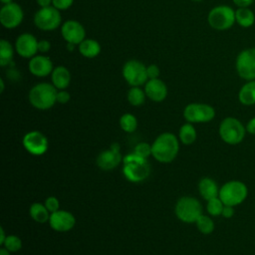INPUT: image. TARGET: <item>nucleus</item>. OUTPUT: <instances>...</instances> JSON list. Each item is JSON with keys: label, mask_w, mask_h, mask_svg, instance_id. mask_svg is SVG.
<instances>
[{"label": "nucleus", "mask_w": 255, "mask_h": 255, "mask_svg": "<svg viewBox=\"0 0 255 255\" xmlns=\"http://www.w3.org/2000/svg\"><path fill=\"white\" fill-rule=\"evenodd\" d=\"M183 117L187 123H208L215 117L212 106L201 103L188 104L183 110Z\"/></svg>", "instance_id": "nucleus-11"}, {"label": "nucleus", "mask_w": 255, "mask_h": 255, "mask_svg": "<svg viewBox=\"0 0 255 255\" xmlns=\"http://www.w3.org/2000/svg\"><path fill=\"white\" fill-rule=\"evenodd\" d=\"M152 156L159 162H171L177 155L179 143L177 137L171 132L159 134L151 144Z\"/></svg>", "instance_id": "nucleus-1"}, {"label": "nucleus", "mask_w": 255, "mask_h": 255, "mask_svg": "<svg viewBox=\"0 0 255 255\" xmlns=\"http://www.w3.org/2000/svg\"><path fill=\"white\" fill-rule=\"evenodd\" d=\"M123 77L131 87H140L148 80L146 66L138 60L127 61L123 66Z\"/></svg>", "instance_id": "nucleus-9"}, {"label": "nucleus", "mask_w": 255, "mask_h": 255, "mask_svg": "<svg viewBox=\"0 0 255 255\" xmlns=\"http://www.w3.org/2000/svg\"><path fill=\"white\" fill-rule=\"evenodd\" d=\"M35 26L43 31H53L62 25L60 10L54 6L40 8L34 15Z\"/></svg>", "instance_id": "nucleus-8"}, {"label": "nucleus", "mask_w": 255, "mask_h": 255, "mask_svg": "<svg viewBox=\"0 0 255 255\" xmlns=\"http://www.w3.org/2000/svg\"><path fill=\"white\" fill-rule=\"evenodd\" d=\"M61 35L66 43L79 45L86 39V30L79 21L67 20L61 25Z\"/></svg>", "instance_id": "nucleus-14"}, {"label": "nucleus", "mask_w": 255, "mask_h": 255, "mask_svg": "<svg viewBox=\"0 0 255 255\" xmlns=\"http://www.w3.org/2000/svg\"><path fill=\"white\" fill-rule=\"evenodd\" d=\"M120 126L123 130L127 132H132L137 127V120L132 114H124L120 119Z\"/></svg>", "instance_id": "nucleus-30"}, {"label": "nucleus", "mask_w": 255, "mask_h": 255, "mask_svg": "<svg viewBox=\"0 0 255 255\" xmlns=\"http://www.w3.org/2000/svg\"><path fill=\"white\" fill-rule=\"evenodd\" d=\"M235 69L241 79L255 80V47L244 49L237 55Z\"/></svg>", "instance_id": "nucleus-10"}, {"label": "nucleus", "mask_w": 255, "mask_h": 255, "mask_svg": "<svg viewBox=\"0 0 255 255\" xmlns=\"http://www.w3.org/2000/svg\"><path fill=\"white\" fill-rule=\"evenodd\" d=\"M76 223L75 216L66 210H57L50 215L49 224L52 229L58 232H66L71 230Z\"/></svg>", "instance_id": "nucleus-17"}, {"label": "nucleus", "mask_w": 255, "mask_h": 255, "mask_svg": "<svg viewBox=\"0 0 255 255\" xmlns=\"http://www.w3.org/2000/svg\"><path fill=\"white\" fill-rule=\"evenodd\" d=\"M78 50L83 57L93 59L99 56V54L101 53V45L95 39L86 38L78 45Z\"/></svg>", "instance_id": "nucleus-22"}, {"label": "nucleus", "mask_w": 255, "mask_h": 255, "mask_svg": "<svg viewBox=\"0 0 255 255\" xmlns=\"http://www.w3.org/2000/svg\"><path fill=\"white\" fill-rule=\"evenodd\" d=\"M207 21L210 27L218 31L230 29L235 20V10L227 5H218L213 7L207 16Z\"/></svg>", "instance_id": "nucleus-7"}, {"label": "nucleus", "mask_w": 255, "mask_h": 255, "mask_svg": "<svg viewBox=\"0 0 255 255\" xmlns=\"http://www.w3.org/2000/svg\"><path fill=\"white\" fill-rule=\"evenodd\" d=\"M29 213L32 219L38 223H45L50 219V211L47 209L45 204L35 202L29 208Z\"/></svg>", "instance_id": "nucleus-25"}, {"label": "nucleus", "mask_w": 255, "mask_h": 255, "mask_svg": "<svg viewBox=\"0 0 255 255\" xmlns=\"http://www.w3.org/2000/svg\"><path fill=\"white\" fill-rule=\"evenodd\" d=\"M50 49H51V43L48 40L42 39L38 42V51L40 53H43V54L47 53L50 51Z\"/></svg>", "instance_id": "nucleus-38"}, {"label": "nucleus", "mask_w": 255, "mask_h": 255, "mask_svg": "<svg viewBox=\"0 0 255 255\" xmlns=\"http://www.w3.org/2000/svg\"><path fill=\"white\" fill-rule=\"evenodd\" d=\"M235 20H236V23L240 27L249 28V27L253 26V24L255 22V14L248 7L238 8L235 11Z\"/></svg>", "instance_id": "nucleus-24"}, {"label": "nucleus", "mask_w": 255, "mask_h": 255, "mask_svg": "<svg viewBox=\"0 0 255 255\" xmlns=\"http://www.w3.org/2000/svg\"><path fill=\"white\" fill-rule=\"evenodd\" d=\"M11 252H9L7 249H5L4 247L0 249V255H10Z\"/></svg>", "instance_id": "nucleus-44"}, {"label": "nucleus", "mask_w": 255, "mask_h": 255, "mask_svg": "<svg viewBox=\"0 0 255 255\" xmlns=\"http://www.w3.org/2000/svg\"><path fill=\"white\" fill-rule=\"evenodd\" d=\"M248 195L247 185L240 180H229L219 189V198L224 205L237 206L241 204Z\"/></svg>", "instance_id": "nucleus-4"}, {"label": "nucleus", "mask_w": 255, "mask_h": 255, "mask_svg": "<svg viewBox=\"0 0 255 255\" xmlns=\"http://www.w3.org/2000/svg\"><path fill=\"white\" fill-rule=\"evenodd\" d=\"M179 139L183 144H191L196 139V130L191 123L184 124L179 128Z\"/></svg>", "instance_id": "nucleus-27"}, {"label": "nucleus", "mask_w": 255, "mask_h": 255, "mask_svg": "<svg viewBox=\"0 0 255 255\" xmlns=\"http://www.w3.org/2000/svg\"><path fill=\"white\" fill-rule=\"evenodd\" d=\"M238 100L243 106L255 105V80L246 81V83L240 88Z\"/></svg>", "instance_id": "nucleus-23"}, {"label": "nucleus", "mask_w": 255, "mask_h": 255, "mask_svg": "<svg viewBox=\"0 0 255 255\" xmlns=\"http://www.w3.org/2000/svg\"><path fill=\"white\" fill-rule=\"evenodd\" d=\"M38 40L31 33L19 35L15 41V50L17 54L25 59H31L36 56L38 51Z\"/></svg>", "instance_id": "nucleus-15"}, {"label": "nucleus", "mask_w": 255, "mask_h": 255, "mask_svg": "<svg viewBox=\"0 0 255 255\" xmlns=\"http://www.w3.org/2000/svg\"><path fill=\"white\" fill-rule=\"evenodd\" d=\"M121 146L118 142L112 143L110 149L102 151L97 157V164L103 170H111L117 167L123 160L121 152Z\"/></svg>", "instance_id": "nucleus-16"}, {"label": "nucleus", "mask_w": 255, "mask_h": 255, "mask_svg": "<svg viewBox=\"0 0 255 255\" xmlns=\"http://www.w3.org/2000/svg\"><path fill=\"white\" fill-rule=\"evenodd\" d=\"M24 19L22 7L15 3H9L2 6L0 9V22L6 29H14L20 26Z\"/></svg>", "instance_id": "nucleus-12"}, {"label": "nucleus", "mask_w": 255, "mask_h": 255, "mask_svg": "<svg viewBox=\"0 0 255 255\" xmlns=\"http://www.w3.org/2000/svg\"><path fill=\"white\" fill-rule=\"evenodd\" d=\"M219 189L217 183L210 177H203L198 183V190L205 200L217 197L219 195Z\"/></svg>", "instance_id": "nucleus-21"}, {"label": "nucleus", "mask_w": 255, "mask_h": 255, "mask_svg": "<svg viewBox=\"0 0 255 255\" xmlns=\"http://www.w3.org/2000/svg\"><path fill=\"white\" fill-rule=\"evenodd\" d=\"M70 99H71V96H70V94L66 90H58L57 97H56L57 103H59V104H67L70 101Z\"/></svg>", "instance_id": "nucleus-37"}, {"label": "nucleus", "mask_w": 255, "mask_h": 255, "mask_svg": "<svg viewBox=\"0 0 255 255\" xmlns=\"http://www.w3.org/2000/svg\"><path fill=\"white\" fill-rule=\"evenodd\" d=\"M44 204L47 207V209L50 211V213H53V212L59 210V207H60L59 200L55 196L47 197Z\"/></svg>", "instance_id": "nucleus-34"}, {"label": "nucleus", "mask_w": 255, "mask_h": 255, "mask_svg": "<svg viewBox=\"0 0 255 255\" xmlns=\"http://www.w3.org/2000/svg\"><path fill=\"white\" fill-rule=\"evenodd\" d=\"M219 135L221 139L228 144H238L243 141L247 132L246 128L236 118L227 117L219 125Z\"/></svg>", "instance_id": "nucleus-5"}, {"label": "nucleus", "mask_w": 255, "mask_h": 255, "mask_svg": "<svg viewBox=\"0 0 255 255\" xmlns=\"http://www.w3.org/2000/svg\"><path fill=\"white\" fill-rule=\"evenodd\" d=\"M6 234H5V231H4V229H3V227H0V244L1 245H3V243H4V241H5V239H6Z\"/></svg>", "instance_id": "nucleus-43"}, {"label": "nucleus", "mask_w": 255, "mask_h": 255, "mask_svg": "<svg viewBox=\"0 0 255 255\" xmlns=\"http://www.w3.org/2000/svg\"><path fill=\"white\" fill-rule=\"evenodd\" d=\"M37 4L43 8V7H48L52 5V0H36Z\"/></svg>", "instance_id": "nucleus-42"}, {"label": "nucleus", "mask_w": 255, "mask_h": 255, "mask_svg": "<svg viewBox=\"0 0 255 255\" xmlns=\"http://www.w3.org/2000/svg\"><path fill=\"white\" fill-rule=\"evenodd\" d=\"M146 97L153 102H162L167 96V87L159 78L149 79L144 84Z\"/></svg>", "instance_id": "nucleus-19"}, {"label": "nucleus", "mask_w": 255, "mask_h": 255, "mask_svg": "<svg viewBox=\"0 0 255 255\" xmlns=\"http://www.w3.org/2000/svg\"><path fill=\"white\" fill-rule=\"evenodd\" d=\"M4 89H5V85H4V80H3L2 78H1V79H0V93H3Z\"/></svg>", "instance_id": "nucleus-46"}, {"label": "nucleus", "mask_w": 255, "mask_h": 255, "mask_svg": "<svg viewBox=\"0 0 255 255\" xmlns=\"http://www.w3.org/2000/svg\"><path fill=\"white\" fill-rule=\"evenodd\" d=\"M175 214L182 222L195 223L202 214V205L195 197L182 196L175 204Z\"/></svg>", "instance_id": "nucleus-6"}, {"label": "nucleus", "mask_w": 255, "mask_h": 255, "mask_svg": "<svg viewBox=\"0 0 255 255\" xmlns=\"http://www.w3.org/2000/svg\"><path fill=\"white\" fill-rule=\"evenodd\" d=\"M195 224H196V227L197 229L202 233V234H210L213 232L214 230V222L213 220L207 216V215H204V214H201L197 220L195 221Z\"/></svg>", "instance_id": "nucleus-29"}, {"label": "nucleus", "mask_w": 255, "mask_h": 255, "mask_svg": "<svg viewBox=\"0 0 255 255\" xmlns=\"http://www.w3.org/2000/svg\"><path fill=\"white\" fill-rule=\"evenodd\" d=\"M74 3V0H52V6L60 11L69 9Z\"/></svg>", "instance_id": "nucleus-35"}, {"label": "nucleus", "mask_w": 255, "mask_h": 255, "mask_svg": "<svg viewBox=\"0 0 255 255\" xmlns=\"http://www.w3.org/2000/svg\"><path fill=\"white\" fill-rule=\"evenodd\" d=\"M221 215H222L224 218H231V217H233V215H234V206L224 205Z\"/></svg>", "instance_id": "nucleus-39"}, {"label": "nucleus", "mask_w": 255, "mask_h": 255, "mask_svg": "<svg viewBox=\"0 0 255 255\" xmlns=\"http://www.w3.org/2000/svg\"><path fill=\"white\" fill-rule=\"evenodd\" d=\"M13 46L5 39L0 40V66L7 67L12 63L14 57Z\"/></svg>", "instance_id": "nucleus-26"}, {"label": "nucleus", "mask_w": 255, "mask_h": 255, "mask_svg": "<svg viewBox=\"0 0 255 255\" xmlns=\"http://www.w3.org/2000/svg\"><path fill=\"white\" fill-rule=\"evenodd\" d=\"M52 84L57 90H66L71 83V73L64 66H57L51 74Z\"/></svg>", "instance_id": "nucleus-20"}, {"label": "nucleus", "mask_w": 255, "mask_h": 255, "mask_svg": "<svg viewBox=\"0 0 255 255\" xmlns=\"http://www.w3.org/2000/svg\"><path fill=\"white\" fill-rule=\"evenodd\" d=\"M75 46H76V45H74V44H72V43H67V49H68V51H74V50H75Z\"/></svg>", "instance_id": "nucleus-45"}, {"label": "nucleus", "mask_w": 255, "mask_h": 255, "mask_svg": "<svg viewBox=\"0 0 255 255\" xmlns=\"http://www.w3.org/2000/svg\"><path fill=\"white\" fill-rule=\"evenodd\" d=\"M123 172L130 182H141L150 173V166L147 158H143L134 152L125 155L123 158Z\"/></svg>", "instance_id": "nucleus-2"}, {"label": "nucleus", "mask_w": 255, "mask_h": 255, "mask_svg": "<svg viewBox=\"0 0 255 255\" xmlns=\"http://www.w3.org/2000/svg\"><path fill=\"white\" fill-rule=\"evenodd\" d=\"M3 246L5 249H7L9 252H17L22 248V241L21 239L16 235H7Z\"/></svg>", "instance_id": "nucleus-32"}, {"label": "nucleus", "mask_w": 255, "mask_h": 255, "mask_svg": "<svg viewBox=\"0 0 255 255\" xmlns=\"http://www.w3.org/2000/svg\"><path fill=\"white\" fill-rule=\"evenodd\" d=\"M191 1H194V2H200V1H202V0H191Z\"/></svg>", "instance_id": "nucleus-48"}, {"label": "nucleus", "mask_w": 255, "mask_h": 255, "mask_svg": "<svg viewBox=\"0 0 255 255\" xmlns=\"http://www.w3.org/2000/svg\"><path fill=\"white\" fill-rule=\"evenodd\" d=\"M232 1L238 8H246V7H249L254 0H232Z\"/></svg>", "instance_id": "nucleus-40"}, {"label": "nucleus", "mask_w": 255, "mask_h": 255, "mask_svg": "<svg viewBox=\"0 0 255 255\" xmlns=\"http://www.w3.org/2000/svg\"><path fill=\"white\" fill-rule=\"evenodd\" d=\"M246 130L248 133L251 134H255V117H253L252 119H250L248 121V123L246 124Z\"/></svg>", "instance_id": "nucleus-41"}, {"label": "nucleus", "mask_w": 255, "mask_h": 255, "mask_svg": "<svg viewBox=\"0 0 255 255\" xmlns=\"http://www.w3.org/2000/svg\"><path fill=\"white\" fill-rule=\"evenodd\" d=\"M223 207H224V203H223L222 200L219 198V196L207 200L206 209H207V212H208L210 215H212V216L221 215V214H222Z\"/></svg>", "instance_id": "nucleus-31"}, {"label": "nucleus", "mask_w": 255, "mask_h": 255, "mask_svg": "<svg viewBox=\"0 0 255 255\" xmlns=\"http://www.w3.org/2000/svg\"><path fill=\"white\" fill-rule=\"evenodd\" d=\"M23 145L29 153L42 155L48 149V139L41 131L32 130L24 135Z\"/></svg>", "instance_id": "nucleus-13"}, {"label": "nucleus", "mask_w": 255, "mask_h": 255, "mask_svg": "<svg viewBox=\"0 0 255 255\" xmlns=\"http://www.w3.org/2000/svg\"><path fill=\"white\" fill-rule=\"evenodd\" d=\"M146 73H147V77L148 80L149 79H157L159 77V68L155 65V64H150L148 66H146Z\"/></svg>", "instance_id": "nucleus-36"}, {"label": "nucleus", "mask_w": 255, "mask_h": 255, "mask_svg": "<svg viewBox=\"0 0 255 255\" xmlns=\"http://www.w3.org/2000/svg\"><path fill=\"white\" fill-rule=\"evenodd\" d=\"M29 72L39 78H44L52 74L54 67L52 60L44 55H36L29 60Z\"/></svg>", "instance_id": "nucleus-18"}, {"label": "nucleus", "mask_w": 255, "mask_h": 255, "mask_svg": "<svg viewBox=\"0 0 255 255\" xmlns=\"http://www.w3.org/2000/svg\"><path fill=\"white\" fill-rule=\"evenodd\" d=\"M0 1H1V3H2L3 5L9 4V3H12V2H13V0H0Z\"/></svg>", "instance_id": "nucleus-47"}, {"label": "nucleus", "mask_w": 255, "mask_h": 255, "mask_svg": "<svg viewBox=\"0 0 255 255\" xmlns=\"http://www.w3.org/2000/svg\"><path fill=\"white\" fill-rule=\"evenodd\" d=\"M58 90L53 84L39 83L31 88L28 99L30 104L38 110H49L56 103Z\"/></svg>", "instance_id": "nucleus-3"}, {"label": "nucleus", "mask_w": 255, "mask_h": 255, "mask_svg": "<svg viewBox=\"0 0 255 255\" xmlns=\"http://www.w3.org/2000/svg\"><path fill=\"white\" fill-rule=\"evenodd\" d=\"M133 152L143 158H147L148 156L152 155V147L147 142H139L135 145Z\"/></svg>", "instance_id": "nucleus-33"}, {"label": "nucleus", "mask_w": 255, "mask_h": 255, "mask_svg": "<svg viewBox=\"0 0 255 255\" xmlns=\"http://www.w3.org/2000/svg\"><path fill=\"white\" fill-rule=\"evenodd\" d=\"M145 97L146 95L144 90H142L139 87H131L128 91V95H127L128 103L134 107L141 106L145 101Z\"/></svg>", "instance_id": "nucleus-28"}]
</instances>
